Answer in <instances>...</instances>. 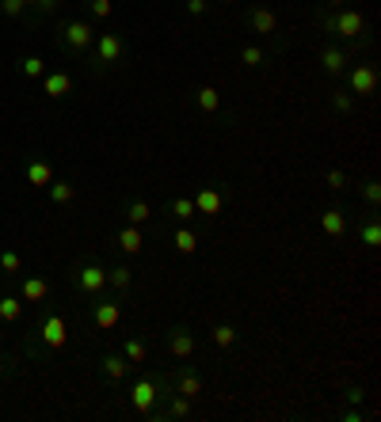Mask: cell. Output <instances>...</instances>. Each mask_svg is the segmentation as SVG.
Segmentation results:
<instances>
[{"label": "cell", "mask_w": 381, "mask_h": 422, "mask_svg": "<svg viewBox=\"0 0 381 422\" xmlns=\"http://www.w3.org/2000/svg\"><path fill=\"white\" fill-rule=\"evenodd\" d=\"M358 236H362V243H366V248H381V221H377V213H370V217L362 221Z\"/></svg>", "instance_id": "obj_21"}, {"label": "cell", "mask_w": 381, "mask_h": 422, "mask_svg": "<svg viewBox=\"0 0 381 422\" xmlns=\"http://www.w3.org/2000/svg\"><path fill=\"white\" fill-rule=\"evenodd\" d=\"M347 53L339 50V46H324L320 50V65H324V72H328V77H339V72H347Z\"/></svg>", "instance_id": "obj_14"}, {"label": "cell", "mask_w": 381, "mask_h": 422, "mask_svg": "<svg viewBox=\"0 0 381 422\" xmlns=\"http://www.w3.org/2000/svg\"><path fill=\"white\" fill-rule=\"evenodd\" d=\"M187 12L191 15H206V0H187Z\"/></svg>", "instance_id": "obj_39"}, {"label": "cell", "mask_w": 381, "mask_h": 422, "mask_svg": "<svg viewBox=\"0 0 381 422\" xmlns=\"http://www.w3.org/2000/svg\"><path fill=\"white\" fill-rule=\"evenodd\" d=\"M168 350H172V358H175V362H191V358H194V335H191V327H187V324H175V327H172V335H168Z\"/></svg>", "instance_id": "obj_7"}, {"label": "cell", "mask_w": 381, "mask_h": 422, "mask_svg": "<svg viewBox=\"0 0 381 422\" xmlns=\"http://www.w3.org/2000/svg\"><path fill=\"white\" fill-rule=\"evenodd\" d=\"M123 358L134 365V369H137V365L145 369V362H149V346H145L142 339H134V335H126V339H123Z\"/></svg>", "instance_id": "obj_16"}, {"label": "cell", "mask_w": 381, "mask_h": 422, "mask_svg": "<svg viewBox=\"0 0 381 422\" xmlns=\"http://www.w3.org/2000/svg\"><path fill=\"white\" fill-rule=\"evenodd\" d=\"M347 84H351V96H374L377 91V69L370 61H358L347 69Z\"/></svg>", "instance_id": "obj_4"}, {"label": "cell", "mask_w": 381, "mask_h": 422, "mask_svg": "<svg viewBox=\"0 0 381 422\" xmlns=\"http://www.w3.org/2000/svg\"><path fill=\"white\" fill-rule=\"evenodd\" d=\"M362 198H366L370 210H377V202H381V183H366V186H362Z\"/></svg>", "instance_id": "obj_36"}, {"label": "cell", "mask_w": 381, "mask_h": 422, "mask_svg": "<svg viewBox=\"0 0 381 422\" xmlns=\"http://www.w3.org/2000/svg\"><path fill=\"white\" fill-rule=\"evenodd\" d=\"M194 103H199V110H206V115H218V110H221V96H218L213 84H202L199 96H194Z\"/></svg>", "instance_id": "obj_19"}, {"label": "cell", "mask_w": 381, "mask_h": 422, "mask_svg": "<svg viewBox=\"0 0 381 422\" xmlns=\"http://www.w3.org/2000/svg\"><path fill=\"white\" fill-rule=\"evenodd\" d=\"M320 229L328 232L332 240L347 236V213H343V205H328V210L320 213Z\"/></svg>", "instance_id": "obj_11"}, {"label": "cell", "mask_w": 381, "mask_h": 422, "mask_svg": "<svg viewBox=\"0 0 381 422\" xmlns=\"http://www.w3.org/2000/svg\"><path fill=\"white\" fill-rule=\"evenodd\" d=\"M240 61H244L248 69H259V65L267 61V50L263 46H244V50H240Z\"/></svg>", "instance_id": "obj_30"}, {"label": "cell", "mask_w": 381, "mask_h": 422, "mask_svg": "<svg viewBox=\"0 0 381 422\" xmlns=\"http://www.w3.org/2000/svg\"><path fill=\"white\" fill-rule=\"evenodd\" d=\"M61 42H65L69 53H88L92 42H96V31H92L85 20H73V23L61 27Z\"/></svg>", "instance_id": "obj_3"}, {"label": "cell", "mask_w": 381, "mask_h": 422, "mask_svg": "<svg viewBox=\"0 0 381 422\" xmlns=\"http://www.w3.org/2000/svg\"><path fill=\"white\" fill-rule=\"evenodd\" d=\"M191 202H194V213H202V217H218L221 205H225V198H221L218 186H202V191L194 194Z\"/></svg>", "instance_id": "obj_10"}, {"label": "cell", "mask_w": 381, "mask_h": 422, "mask_svg": "<svg viewBox=\"0 0 381 422\" xmlns=\"http://www.w3.org/2000/svg\"><path fill=\"white\" fill-rule=\"evenodd\" d=\"M168 384H172L175 396H187V399H199L202 392H206V381H202V373L194 369V365H180Z\"/></svg>", "instance_id": "obj_2"}, {"label": "cell", "mask_w": 381, "mask_h": 422, "mask_svg": "<svg viewBox=\"0 0 381 422\" xmlns=\"http://www.w3.org/2000/svg\"><path fill=\"white\" fill-rule=\"evenodd\" d=\"M92 320H96L99 331H111V327H118V320H123V308H118V301H99L92 308Z\"/></svg>", "instance_id": "obj_12"}, {"label": "cell", "mask_w": 381, "mask_h": 422, "mask_svg": "<svg viewBox=\"0 0 381 422\" xmlns=\"http://www.w3.org/2000/svg\"><path fill=\"white\" fill-rule=\"evenodd\" d=\"M248 31H252V34H263V39H271V34H278V15L271 12V8H263V4L248 8Z\"/></svg>", "instance_id": "obj_8"}, {"label": "cell", "mask_w": 381, "mask_h": 422, "mask_svg": "<svg viewBox=\"0 0 381 422\" xmlns=\"http://www.w3.org/2000/svg\"><path fill=\"white\" fill-rule=\"evenodd\" d=\"M324 179H328L332 191H343V186H347V175H343L339 167H328V175H324Z\"/></svg>", "instance_id": "obj_37"}, {"label": "cell", "mask_w": 381, "mask_h": 422, "mask_svg": "<svg viewBox=\"0 0 381 422\" xmlns=\"http://www.w3.org/2000/svg\"><path fill=\"white\" fill-rule=\"evenodd\" d=\"M332 107H336V115H351L355 110V96L351 91H332Z\"/></svg>", "instance_id": "obj_33"}, {"label": "cell", "mask_w": 381, "mask_h": 422, "mask_svg": "<svg viewBox=\"0 0 381 422\" xmlns=\"http://www.w3.org/2000/svg\"><path fill=\"white\" fill-rule=\"evenodd\" d=\"M130 281H134V270H130V267H111V270H107V286H115L118 293L130 289Z\"/></svg>", "instance_id": "obj_27"}, {"label": "cell", "mask_w": 381, "mask_h": 422, "mask_svg": "<svg viewBox=\"0 0 381 422\" xmlns=\"http://www.w3.org/2000/svg\"><path fill=\"white\" fill-rule=\"evenodd\" d=\"M218 4H237V0H218Z\"/></svg>", "instance_id": "obj_42"}, {"label": "cell", "mask_w": 381, "mask_h": 422, "mask_svg": "<svg viewBox=\"0 0 381 422\" xmlns=\"http://www.w3.org/2000/svg\"><path fill=\"white\" fill-rule=\"evenodd\" d=\"M175 251H180V255H194V251H199V232L175 229Z\"/></svg>", "instance_id": "obj_26"}, {"label": "cell", "mask_w": 381, "mask_h": 422, "mask_svg": "<svg viewBox=\"0 0 381 422\" xmlns=\"http://www.w3.org/2000/svg\"><path fill=\"white\" fill-rule=\"evenodd\" d=\"M77 289L88 297H99L107 289V270L99 267V262H85V267L77 270Z\"/></svg>", "instance_id": "obj_6"}, {"label": "cell", "mask_w": 381, "mask_h": 422, "mask_svg": "<svg viewBox=\"0 0 381 422\" xmlns=\"http://www.w3.org/2000/svg\"><path fill=\"white\" fill-rule=\"evenodd\" d=\"M39 339L46 350H61L65 343H69V327H65L61 316H46L42 320V331H39Z\"/></svg>", "instance_id": "obj_9"}, {"label": "cell", "mask_w": 381, "mask_h": 422, "mask_svg": "<svg viewBox=\"0 0 381 422\" xmlns=\"http://www.w3.org/2000/svg\"><path fill=\"white\" fill-rule=\"evenodd\" d=\"M20 69H23V77H31V80L46 77V61H42V58H35V53H31V58H23V61H20Z\"/></svg>", "instance_id": "obj_32"}, {"label": "cell", "mask_w": 381, "mask_h": 422, "mask_svg": "<svg viewBox=\"0 0 381 422\" xmlns=\"http://www.w3.org/2000/svg\"><path fill=\"white\" fill-rule=\"evenodd\" d=\"M88 12L96 20H107V15H115V0H88Z\"/></svg>", "instance_id": "obj_34"}, {"label": "cell", "mask_w": 381, "mask_h": 422, "mask_svg": "<svg viewBox=\"0 0 381 422\" xmlns=\"http://www.w3.org/2000/svg\"><path fill=\"white\" fill-rule=\"evenodd\" d=\"M27 183L31 186H50L54 183V167L46 160H31L27 164Z\"/></svg>", "instance_id": "obj_18"}, {"label": "cell", "mask_w": 381, "mask_h": 422, "mask_svg": "<svg viewBox=\"0 0 381 422\" xmlns=\"http://www.w3.org/2000/svg\"><path fill=\"white\" fill-rule=\"evenodd\" d=\"M23 0H0V12H4L8 15V20H20V15H23Z\"/></svg>", "instance_id": "obj_35"}, {"label": "cell", "mask_w": 381, "mask_h": 422, "mask_svg": "<svg viewBox=\"0 0 381 422\" xmlns=\"http://www.w3.org/2000/svg\"><path fill=\"white\" fill-rule=\"evenodd\" d=\"M0 339H4V327H0Z\"/></svg>", "instance_id": "obj_43"}, {"label": "cell", "mask_w": 381, "mask_h": 422, "mask_svg": "<svg viewBox=\"0 0 381 422\" xmlns=\"http://www.w3.org/2000/svg\"><path fill=\"white\" fill-rule=\"evenodd\" d=\"M149 217H153V205L149 202H142V198L126 202V221L130 224H149Z\"/></svg>", "instance_id": "obj_23"}, {"label": "cell", "mask_w": 381, "mask_h": 422, "mask_svg": "<svg viewBox=\"0 0 381 422\" xmlns=\"http://www.w3.org/2000/svg\"><path fill=\"white\" fill-rule=\"evenodd\" d=\"M115 240H118V248H123L126 255H137V251L145 248V232H142V224H126V229L118 232Z\"/></svg>", "instance_id": "obj_15"}, {"label": "cell", "mask_w": 381, "mask_h": 422, "mask_svg": "<svg viewBox=\"0 0 381 422\" xmlns=\"http://www.w3.org/2000/svg\"><path fill=\"white\" fill-rule=\"evenodd\" d=\"M42 91L50 99H65L73 91V77H69V72H61V69L58 72H46V77H42Z\"/></svg>", "instance_id": "obj_13"}, {"label": "cell", "mask_w": 381, "mask_h": 422, "mask_svg": "<svg viewBox=\"0 0 381 422\" xmlns=\"http://www.w3.org/2000/svg\"><path fill=\"white\" fill-rule=\"evenodd\" d=\"M73 194H77V191H73V183H61V179L50 183V198H54V205H69Z\"/></svg>", "instance_id": "obj_28"}, {"label": "cell", "mask_w": 381, "mask_h": 422, "mask_svg": "<svg viewBox=\"0 0 381 422\" xmlns=\"http://www.w3.org/2000/svg\"><path fill=\"white\" fill-rule=\"evenodd\" d=\"M210 343L221 346V350H229V346H237V327L233 324H213L210 331Z\"/></svg>", "instance_id": "obj_22"}, {"label": "cell", "mask_w": 381, "mask_h": 422, "mask_svg": "<svg viewBox=\"0 0 381 422\" xmlns=\"http://www.w3.org/2000/svg\"><path fill=\"white\" fill-rule=\"evenodd\" d=\"M130 403H134V411H142V415H156V403H161V377L134 381V388H130Z\"/></svg>", "instance_id": "obj_1"}, {"label": "cell", "mask_w": 381, "mask_h": 422, "mask_svg": "<svg viewBox=\"0 0 381 422\" xmlns=\"http://www.w3.org/2000/svg\"><path fill=\"white\" fill-rule=\"evenodd\" d=\"M343 399H347V403H362V388H355V384H351V388H347V396H343Z\"/></svg>", "instance_id": "obj_40"}, {"label": "cell", "mask_w": 381, "mask_h": 422, "mask_svg": "<svg viewBox=\"0 0 381 422\" xmlns=\"http://www.w3.org/2000/svg\"><path fill=\"white\" fill-rule=\"evenodd\" d=\"M168 210H172L175 221H191V217H194V202H191V198H172Z\"/></svg>", "instance_id": "obj_29"}, {"label": "cell", "mask_w": 381, "mask_h": 422, "mask_svg": "<svg viewBox=\"0 0 381 422\" xmlns=\"http://www.w3.org/2000/svg\"><path fill=\"white\" fill-rule=\"evenodd\" d=\"M164 403H168V407H164L161 415H168V418H187V415H191V403H194V399H187V396H175V392H172V396L164 399Z\"/></svg>", "instance_id": "obj_24"}, {"label": "cell", "mask_w": 381, "mask_h": 422, "mask_svg": "<svg viewBox=\"0 0 381 422\" xmlns=\"http://www.w3.org/2000/svg\"><path fill=\"white\" fill-rule=\"evenodd\" d=\"M92 46H96V69H107V65H115L126 53V46H123V39H118L115 31H99Z\"/></svg>", "instance_id": "obj_5"}, {"label": "cell", "mask_w": 381, "mask_h": 422, "mask_svg": "<svg viewBox=\"0 0 381 422\" xmlns=\"http://www.w3.org/2000/svg\"><path fill=\"white\" fill-rule=\"evenodd\" d=\"M0 270H4V274H20V270H23V259L15 255L12 248H4V251H0Z\"/></svg>", "instance_id": "obj_31"}, {"label": "cell", "mask_w": 381, "mask_h": 422, "mask_svg": "<svg viewBox=\"0 0 381 422\" xmlns=\"http://www.w3.org/2000/svg\"><path fill=\"white\" fill-rule=\"evenodd\" d=\"M50 297V281L46 278H23V301L27 305H42Z\"/></svg>", "instance_id": "obj_17"}, {"label": "cell", "mask_w": 381, "mask_h": 422, "mask_svg": "<svg viewBox=\"0 0 381 422\" xmlns=\"http://www.w3.org/2000/svg\"><path fill=\"white\" fill-rule=\"evenodd\" d=\"M23 4H35V8H42V12H54L61 0H23Z\"/></svg>", "instance_id": "obj_38"}, {"label": "cell", "mask_w": 381, "mask_h": 422, "mask_svg": "<svg viewBox=\"0 0 381 422\" xmlns=\"http://www.w3.org/2000/svg\"><path fill=\"white\" fill-rule=\"evenodd\" d=\"M23 316V301L20 297H0V324H15Z\"/></svg>", "instance_id": "obj_25"}, {"label": "cell", "mask_w": 381, "mask_h": 422, "mask_svg": "<svg viewBox=\"0 0 381 422\" xmlns=\"http://www.w3.org/2000/svg\"><path fill=\"white\" fill-rule=\"evenodd\" d=\"M130 369H134V365H130L126 358H118V354H107V358H104V377H107V381H115V384L123 381Z\"/></svg>", "instance_id": "obj_20"}, {"label": "cell", "mask_w": 381, "mask_h": 422, "mask_svg": "<svg viewBox=\"0 0 381 422\" xmlns=\"http://www.w3.org/2000/svg\"><path fill=\"white\" fill-rule=\"evenodd\" d=\"M324 8H347V0H324Z\"/></svg>", "instance_id": "obj_41"}]
</instances>
